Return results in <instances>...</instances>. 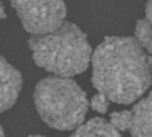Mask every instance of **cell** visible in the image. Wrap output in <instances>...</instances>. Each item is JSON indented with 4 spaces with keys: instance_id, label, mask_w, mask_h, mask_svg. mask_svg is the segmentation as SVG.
Returning <instances> with one entry per match:
<instances>
[{
    "instance_id": "1",
    "label": "cell",
    "mask_w": 152,
    "mask_h": 137,
    "mask_svg": "<svg viewBox=\"0 0 152 137\" xmlns=\"http://www.w3.org/2000/svg\"><path fill=\"white\" fill-rule=\"evenodd\" d=\"M90 62L94 88L116 104H133L152 84L149 56L132 37H106Z\"/></svg>"
},
{
    "instance_id": "2",
    "label": "cell",
    "mask_w": 152,
    "mask_h": 137,
    "mask_svg": "<svg viewBox=\"0 0 152 137\" xmlns=\"http://www.w3.org/2000/svg\"><path fill=\"white\" fill-rule=\"evenodd\" d=\"M28 48L33 62L57 77L70 78L83 73L92 61L87 35L76 24L66 21L54 32L32 35Z\"/></svg>"
},
{
    "instance_id": "3",
    "label": "cell",
    "mask_w": 152,
    "mask_h": 137,
    "mask_svg": "<svg viewBox=\"0 0 152 137\" xmlns=\"http://www.w3.org/2000/svg\"><path fill=\"white\" fill-rule=\"evenodd\" d=\"M37 112L49 127L75 131L86 120L89 101L81 86L66 77H46L33 93Z\"/></svg>"
},
{
    "instance_id": "4",
    "label": "cell",
    "mask_w": 152,
    "mask_h": 137,
    "mask_svg": "<svg viewBox=\"0 0 152 137\" xmlns=\"http://www.w3.org/2000/svg\"><path fill=\"white\" fill-rule=\"evenodd\" d=\"M22 27L32 35H45L65 22L64 0H10Z\"/></svg>"
},
{
    "instance_id": "5",
    "label": "cell",
    "mask_w": 152,
    "mask_h": 137,
    "mask_svg": "<svg viewBox=\"0 0 152 137\" xmlns=\"http://www.w3.org/2000/svg\"><path fill=\"white\" fill-rule=\"evenodd\" d=\"M22 88L21 72L0 56V113L7 112L16 104Z\"/></svg>"
},
{
    "instance_id": "6",
    "label": "cell",
    "mask_w": 152,
    "mask_h": 137,
    "mask_svg": "<svg viewBox=\"0 0 152 137\" xmlns=\"http://www.w3.org/2000/svg\"><path fill=\"white\" fill-rule=\"evenodd\" d=\"M130 134L132 137H152V93L133 105Z\"/></svg>"
},
{
    "instance_id": "7",
    "label": "cell",
    "mask_w": 152,
    "mask_h": 137,
    "mask_svg": "<svg viewBox=\"0 0 152 137\" xmlns=\"http://www.w3.org/2000/svg\"><path fill=\"white\" fill-rule=\"evenodd\" d=\"M70 137H122L121 131H117L109 121L103 118H92L76 127Z\"/></svg>"
},
{
    "instance_id": "8",
    "label": "cell",
    "mask_w": 152,
    "mask_h": 137,
    "mask_svg": "<svg viewBox=\"0 0 152 137\" xmlns=\"http://www.w3.org/2000/svg\"><path fill=\"white\" fill-rule=\"evenodd\" d=\"M135 39L138 40L142 48L147 51L149 56V64H151V70H152V26L147 22L146 19H140L136 22L135 27Z\"/></svg>"
},
{
    "instance_id": "9",
    "label": "cell",
    "mask_w": 152,
    "mask_h": 137,
    "mask_svg": "<svg viewBox=\"0 0 152 137\" xmlns=\"http://www.w3.org/2000/svg\"><path fill=\"white\" fill-rule=\"evenodd\" d=\"M109 123L116 127L117 131H130L132 126V110H121V112H113Z\"/></svg>"
},
{
    "instance_id": "10",
    "label": "cell",
    "mask_w": 152,
    "mask_h": 137,
    "mask_svg": "<svg viewBox=\"0 0 152 137\" xmlns=\"http://www.w3.org/2000/svg\"><path fill=\"white\" fill-rule=\"evenodd\" d=\"M108 104H109V99L104 96V94H102V93L95 94V96L90 99V107H92L95 112H98V113L106 112L108 110Z\"/></svg>"
},
{
    "instance_id": "11",
    "label": "cell",
    "mask_w": 152,
    "mask_h": 137,
    "mask_svg": "<svg viewBox=\"0 0 152 137\" xmlns=\"http://www.w3.org/2000/svg\"><path fill=\"white\" fill-rule=\"evenodd\" d=\"M146 21L152 26V0H147L146 3Z\"/></svg>"
},
{
    "instance_id": "12",
    "label": "cell",
    "mask_w": 152,
    "mask_h": 137,
    "mask_svg": "<svg viewBox=\"0 0 152 137\" xmlns=\"http://www.w3.org/2000/svg\"><path fill=\"white\" fill-rule=\"evenodd\" d=\"M5 18H7V11H5L3 5L0 3V19H5Z\"/></svg>"
},
{
    "instance_id": "13",
    "label": "cell",
    "mask_w": 152,
    "mask_h": 137,
    "mask_svg": "<svg viewBox=\"0 0 152 137\" xmlns=\"http://www.w3.org/2000/svg\"><path fill=\"white\" fill-rule=\"evenodd\" d=\"M0 137H5V132H3V127L0 124Z\"/></svg>"
},
{
    "instance_id": "14",
    "label": "cell",
    "mask_w": 152,
    "mask_h": 137,
    "mask_svg": "<svg viewBox=\"0 0 152 137\" xmlns=\"http://www.w3.org/2000/svg\"><path fill=\"white\" fill-rule=\"evenodd\" d=\"M28 137H45V136H28Z\"/></svg>"
}]
</instances>
